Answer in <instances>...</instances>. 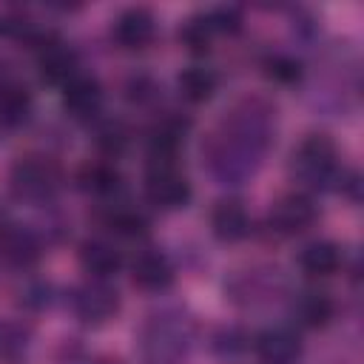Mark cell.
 <instances>
[{"mask_svg":"<svg viewBox=\"0 0 364 364\" xmlns=\"http://www.w3.org/2000/svg\"><path fill=\"white\" fill-rule=\"evenodd\" d=\"M11 191L17 199H48L60 185V168L48 156H20L11 168Z\"/></svg>","mask_w":364,"mask_h":364,"instance_id":"1","label":"cell"},{"mask_svg":"<svg viewBox=\"0 0 364 364\" xmlns=\"http://www.w3.org/2000/svg\"><path fill=\"white\" fill-rule=\"evenodd\" d=\"M145 196L151 205H156L162 210H176L191 199V185L173 162H156L148 168Z\"/></svg>","mask_w":364,"mask_h":364,"instance_id":"2","label":"cell"},{"mask_svg":"<svg viewBox=\"0 0 364 364\" xmlns=\"http://www.w3.org/2000/svg\"><path fill=\"white\" fill-rule=\"evenodd\" d=\"M293 159H296V171H299V176L304 179V182H310V185H324V182H330L333 176H336V145L324 136V134H313V136H307L301 145H299V151L293 154Z\"/></svg>","mask_w":364,"mask_h":364,"instance_id":"3","label":"cell"},{"mask_svg":"<svg viewBox=\"0 0 364 364\" xmlns=\"http://www.w3.org/2000/svg\"><path fill=\"white\" fill-rule=\"evenodd\" d=\"M119 307V299H117V290H111L102 279L97 282H88L82 284L77 293H74V313L88 321V324H102L108 321Z\"/></svg>","mask_w":364,"mask_h":364,"instance_id":"4","label":"cell"},{"mask_svg":"<svg viewBox=\"0 0 364 364\" xmlns=\"http://www.w3.org/2000/svg\"><path fill=\"white\" fill-rule=\"evenodd\" d=\"M316 222V205L301 196V193H290L282 196L273 208H270V228L279 230L282 236H293L307 230Z\"/></svg>","mask_w":364,"mask_h":364,"instance_id":"5","label":"cell"},{"mask_svg":"<svg viewBox=\"0 0 364 364\" xmlns=\"http://www.w3.org/2000/svg\"><path fill=\"white\" fill-rule=\"evenodd\" d=\"M154 31H156L154 14H151L148 9H139V6H136V9H125V11L117 17L114 28H111L114 40H117L122 48H128V51L145 48V46L154 40Z\"/></svg>","mask_w":364,"mask_h":364,"instance_id":"6","label":"cell"},{"mask_svg":"<svg viewBox=\"0 0 364 364\" xmlns=\"http://www.w3.org/2000/svg\"><path fill=\"white\" fill-rule=\"evenodd\" d=\"M256 355L262 364H296L301 355V341L287 327H273L259 333L256 338Z\"/></svg>","mask_w":364,"mask_h":364,"instance_id":"7","label":"cell"},{"mask_svg":"<svg viewBox=\"0 0 364 364\" xmlns=\"http://www.w3.org/2000/svg\"><path fill=\"white\" fill-rule=\"evenodd\" d=\"M63 105L68 114H74L77 119L94 117L102 105V88L94 77L85 74H74L65 85H63Z\"/></svg>","mask_w":364,"mask_h":364,"instance_id":"8","label":"cell"},{"mask_svg":"<svg viewBox=\"0 0 364 364\" xmlns=\"http://www.w3.org/2000/svg\"><path fill=\"white\" fill-rule=\"evenodd\" d=\"M37 65H40V77L46 82H63L65 85L77 74V54L60 40H43Z\"/></svg>","mask_w":364,"mask_h":364,"instance_id":"9","label":"cell"},{"mask_svg":"<svg viewBox=\"0 0 364 364\" xmlns=\"http://www.w3.org/2000/svg\"><path fill=\"white\" fill-rule=\"evenodd\" d=\"M0 256L14 267H31L40 259V242L28 228L6 225L0 230Z\"/></svg>","mask_w":364,"mask_h":364,"instance_id":"10","label":"cell"},{"mask_svg":"<svg viewBox=\"0 0 364 364\" xmlns=\"http://www.w3.org/2000/svg\"><path fill=\"white\" fill-rule=\"evenodd\" d=\"M131 279L142 290H165L173 282V267L165 253L159 250H142L131 264Z\"/></svg>","mask_w":364,"mask_h":364,"instance_id":"11","label":"cell"},{"mask_svg":"<svg viewBox=\"0 0 364 364\" xmlns=\"http://www.w3.org/2000/svg\"><path fill=\"white\" fill-rule=\"evenodd\" d=\"M210 228H213V236L222 242L245 239L250 230V219H247L245 205L239 199H222L210 213Z\"/></svg>","mask_w":364,"mask_h":364,"instance_id":"12","label":"cell"},{"mask_svg":"<svg viewBox=\"0 0 364 364\" xmlns=\"http://www.w3.org/2000/svg\"><path fill=\"white\" fill-rule=\"evenodd\" d=\"M80 264L94 276V279H108L111 273L119 270L122 256L114 245L102 242V239H88L80 247Z\"/></svg>","mask_w":364,"mask_h":364,"instance_id":"13","label":"cell"},{"mask_svg":"<svg viewBox=\"0 0 364 364\" xmlns=\"http://www.w3.org/2000/svg\"><path fill=\"white\" fill-rule=\"evenodd\" d=\"M31 114V94L20 82H0V125L17 128L28 119Z\"/></svg>","mask_w":364,"mask_h":364,"instance_id":"14","label":"cell"},{"mask_svg":"<svg viewBox=\"0 0 364 364\" xmlns=\"http://www.w3.org/2000/svg\"><path fill=\"white\" fill-rule=\"evenodd\" d=\"M299 267L307 276H333L341 267V250L333 242H313L299 253Z\"/></svg>","mask_w":364,"mask_h":364,"instance_id":"15","label":"cell"},{"mask_svg":"<svg viewBox=\"0 0 364 364\" xmlns=\"http://www.w3.org/2000/svg\"><path fill=\"white\" fill-rule=\"evenodd\" d=\"M179 94L188 100V102H205L213 97L216 91V74L205 65H191L179 74Z\"/></svg>","mask_w":364,"mask_h":364,"instance_id":"16","label":"cell"},{"mask_svg":"<svg viewBox=\"0 0 364 364\" xmlns=\"http://www.w3.org/2000/svg\"><path fill=\"white\" fill-rule=\"evenodd\" d=\"M77 179L88 193H97V196L114 193L119 188V171L111 162H88V165H82Z\"/></svg>","mask_w":364,"mask_h":364,"instance_id":"17","label":"cell"},{"mask_svg":"<svg viewBox=\"0 0 364 364\" xmlns=\"http://www.w3.org/2000/svg\"><path fill=\"white\" fill-rule=\"evenodd\" d=\"M296 313L301 318V324L307 327H324L333 318V301L324 293H304L296 304Z\"/></svg>","mask_w":364,"mask_h":364,"instance_id":"18","label":"cell"},{"mask_svg":"<svg viewBox=\"0 0 364 364\" xmlns=\"http://www.w3.org/2000/svg\"><path fill=\"white\" fill-rule=\"evenodd\" d=\"M213 34H216V31H213L208 14H205V17H191V20L179 28V43H182L188 51H193V54H205V51L210 48Z\"/></svg>","mask_w":364,"mask_h":364,"instance_id":"19","label":"cell"},{"mask_svg":"<svg viewBox=\"0 0 364 364\" xmlns=\"http://www.w3.org/2000/svg\"><path fill=\"white\" fill-rule=\"evenodd\" d=\"M108 228H111L114 233H119V236H145L148 222H145L142 213H136V210H131V208H117V210H111V216H108Z\"/></svg>","mask_w":364,"mask_h":364,"instance_id":"20","label":"cell"},{"mask_svg":"<svg viewBox=\"0 0 364 364\" xmlns=\"http://www.w3.org/2000/svg\"><path fill=\"white\" fill-rule=\"evenodd\" d=\"M97 145H100V151H102L105 156H119V154L125 151V145H128V131H125L119 122H108V125L100 128Z\"/></svg>","mask_w":364,"mask_h":364,"instance_id":"21","label":"cell"},{"mask_svg":"<svg viewBox=\"0 0 364 364\" xmlns=\"http://www.w3.org/2000/svg\"><path fill=\"white\" fill-rule=\"evenodd\" d=\"M264 74H267L270 80H276V82H296L301 71H299V63H296V60L276 54V57H270V60L264 63Z\"/></svg>","mask_w":364,"mask_h":364,"instance_id":"22","label":"cell"},{"mask_svg":"<svg viewBox=\"0 0 364 364\" xmlns=\"http://www.w3.org/2000/svg\"><path fill=\"white\" fill-rule=\"evenodd\" d=\"M213 31H236L239 28V11L236 9H216L213 14H208Z\"/></svg>","mask_w":364,"mask_h":364,"instance_id":"23","label":"cell"},{"mask_svg":"<svg viewBox=\"0 0 364 364\" xmlns=\"http://www.w3.org/2000/svg\"><path fill=\"white\" fill-rule=\"evenodd\" d=\"M100 364H119V361H111V358H105V361H100Z\"/></svg>","mask_w":364,"mask_h":364,"instance_id":"24","label":"cell"}]
</instances>
